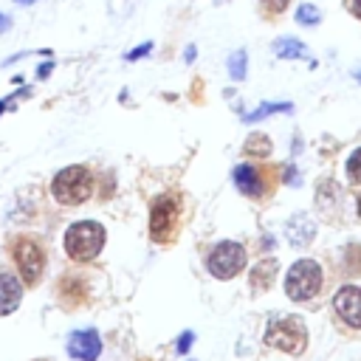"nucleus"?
<instances>
[{
  "label": "nucleus",
  "instance_id": "obj_1",
  "mask_svg": "<svg viewBox=\"0 0 361 361\" xmlns=\"http://www.w3.org/2000/svg\"><path fill=\"white\" fill-rule=\"evenodd\" d=\"M51 192H54V197H56L62 206H79V203H85V200L90 197V192H93V175H90L85 166H79V164L65 166V169H59V172L54 175Z\"/></svg>",
  "mask_w": 361,
  "mask_h": 361
},
{
  "label": "nucleus",
  "instance_id": "obj_2",
  "mask_svg": "<svg viewBox=\"0 0 361 361\" xmlns=\"http://www.w3.org/2000/svg\"><path fill=\"white\" fill-rule=\"evenodd\" d=\"M104 245V228L96 220H79L65 231V254L76 262H90Z\"/></svg>",
  "mask_w": 361,
  "mask_h": 361
},
{
  "label": "nucleus",
  "instance_id": "obj_3",
  "mask_svg": "<svg viewBox=\"0 0 361 361\" xmlns=\"http://www.w3.org/2000/svg\"><path fill=\"white\" fill-rule=\"evenodd\" d=\"M265 344L296 355L307 344V330H305L299 316H274L265 327Z\"/></svg>",
  "mask_w": 361,
  "mask_h": 361
},
{
  "label": "nucleus",
  "instance_id": "obj_4",
  "mask_svg": "<svg viewBox=\"0 0 361 361\" xmlns=\"http://www.w3.org/2000/svg\"><path fill=\"white\" fill-rule=\"evenodd\" d=\"M180 220V200L175 195H161L149 209V237L155 243H172Z\"/></svg>",
  "mask_w": 361,
  "mask_h": 361
},
{
  "label": "nucleus",
  "instance_id": "obj_5",
  "mask_svg": "<svg viewBox=\"0 0 361 361\" xmlns=\"http://www.w3.org/2000/svg\"><path fill=\"white\" fill-rule=\"evenodd\" d=\"M322 288V268L313 259H299L290 265L288 276H285V293L293 302H305L310 296H316Z\"/></svg>",
  "mask_w": 361,
  "mask_h": 361
},
{
  "label": "nucleus",
  "instance_id": "obj_6",
  "mask_svg": "<svg viewBox=\"0 0 361 361\" xmlns=\"http://www.w3.org/2000/svg\"><path fill=\"white\" fill-rule=\"evenodd\" d=\"M206 268L217 279H231V276H237L245 268V248L240 243H231V240L217 243L212 248L209 259H206Z\"/></svg>",
  "mask_w": 361,
  "mask_h": 361
},
{
  "label": "nucleus",
  "instance_id": "obj_7",
  "mask_svg": "<svg viewBox=\"0 0 361 361\" xmlns=\"http://www.w3.org/2000/svg\"><path fill=\"white\" fill-rule=\"evenodd\" d=\"M11 254H14V262L20 268L23 282L25 285H34L39 279L42 268H45V251H42L39 240L37 237H17Z\"/></svg>",
  "mask_w": 361,
  "mask_h": 361
},
{
  "label": "nucleus",
  "instance_id": "obj_8",
  "mask_svg": "<svg viewBox=\"0 0 361 361\" xmlns=\"http://www.w3.org/2000/svg\"><path fill=\"white\" fill-rule=\"evenodd\" d=\"M333 307H336V313L341 316L344 324L361 330V290H358L355 285L338 288V293H336V299H333Z\"/></svg>",
  "mask_w": 361,
  "mask_h": 361
},
{
  "label": "nucleus",
  "instance_id": "obj_9",
  "mask_svg": "<svg viewBox=\"0 0 361 361\" xmlns=\"http://www.w3.org/2000/svg\"><path fill=\"white\" fill-rule=\"evenodd\" d=\"M102 353V338L96 330H76L68 336V355L76 361H96Z\"/></svg>",
  "mask_w": 361,
  "mask_h": 361
},
{
  "label": "nucleus",
  "instance_id": "obj_10",
  "mask_svg": "<svg viewBox=\"0 0 361 361\" xmlns=\"http://www.w3.org/2000/svg\"><path fill=\"white\" fill-rule=\"evenodd\" d=\"M231 178H234V186H237L243 195H248V197H259V195L265 192L262 172H259L254 164H240V166H234Z\"/></svg>",
  "mask_w": 361,
  "mask_h": 361
},
{
  "label": "nucleus",
  "instance_id": "obj_11",
  "mask_svg": "<svg viewBox=\"0 0 361 361\" xmlns=\"http://www.w3.org/2000/svg\"><path fill=\"white\" fill-rule=\"evenodd\" d=\"M23 299V285L17 276H11L8 271H0V316H8L11 310H17Z\"/></svg>",
  "mask_w": 361,
  "mask_h": 361
},
{
  "label": "nucleus",
  "instance_id": "obj_12",
  "mask_svg": "<svg viewBox=\"0 0 361 361\" xmlns=\"http://www.w3.org/2000/svg\"><path fill=\"white\" fill-rule=\"evenodd\" d=\"M285 234H288L290 245H296V248H305V245L313 240V234H316V226H313V220H310L307 214H296V217H290V220H288V228H285Z\"/></svg>",
  "mask_w": 361,
  "mask_h": 361
},
{
  "label": "nucleus",
  "instance_id": "obj_13",
  "mask_svg": "<svg viewBox=\"0 0 361 361\" xmlns=\"http://www.w3.org/2000/svg\"><path fill=\"white\" fill-rule=\"evenodd\" d=\"M276 279V259H262L254 265V271L248 274V282L254 290H268Z\"/></svg>",
  "mask_w": 361,
  "mask_h": 361
},
{
  "label": "nucleus",
  "instance_id": "obj_14",
  "mask_svg": "<svg viewBox=\"0 0 361 361\" xmlns=\"http://www.w3.org/2000/svg\"><path fill=\"white\" fill-rule=\"evenodd\" d=\"M271 48L279 59H305L307 56V45L296 37H279V39L271 42Z\"/></svg>",
  "mask_w": 361,
  "mask_h": 361
},
{
  "label": "nucleus",
  "instance_id": "obj_15",
  "mask_svg": "<svg viewBox=\"0 0 361 361\" xmlns=\"http://www.w3.org/2000/svg\"><path fill=\"white\" fill-rule=\"evenodd\" d=\"M226 71H228V76H231L234 82H243L245 73H248V51H245V48L231 51V54L226 56Z\"/></svg>",
  "mask_w": 361,
  "mask_h": 361
},
{
  "label": "nucleus",
  "instance_id": "obj_16",
  "mask_svg": "<svg viewBox=\"0 0 361 361\" xmlns=\"http://www.w3.org/2000/svg\"><path fill=\"white\" fill-rule=\"evenodd\" d=\"M290 110H293L290 102H265V104H259L257 110L245 113L243 121H245V124H254V121H259V118H265V116H271V113H290Z\"/></svg>",
  "mask_w": 361,
  "mask_h": 361
},
{
  "label": "nucleus",
  "instance_id": "obj_17",
  "mask_svg": "<svg viewBox=\"0 0 361 361\" xmlns=\"http://www.w3.org/2000/svg\"><path fill=\"white\" fill-rule=\"evenodd\" d=\"M293 20H296L299 25H305V28H313V25L322 23V11H319L313 3H302V6L293 11Z\"/></svg>",
  "mask_w": 361,
  "mask_h": 361
},
{
  "label": "nucleus",
  "instance_id": "obj_18",
  "mask_svg": "<svg viewBox=\"0 0 361 361\" xmlns=\"http://www.w3.org/2000/svg\"><path fill=\"white\" fill-rule=\"evenodd\" d=\"M245 155H257V158H265L268 152H271V141L262 135V133H257V135H248V141H245Z\"/></svg>",
  "mask_w": 361,
  "mask_h": 361
},
{
  "label": "nucleus",
  "instance_id": "obj_19",
  "mask_svg": "<svg viewBox=\"0 0 361 361\" xmlns=\"http://www.w3.org/2000/svg\"><path fill=\"white\" fill-rule=\"evenodd\" d=\"M152 48H155V42H152V39H144V42H138L135 48L124 51V62H138V59L149 56V54H152Z\"/></svg>",
  "mask_w": 361,
  "mask_h": 361
},
{
  "label": "nucleus",
  "instance_id": "obj_20",
  "mask_svg": "<svg viewBox=\"0 0 361 361\" xmlns=\"http://www.w3.org/2000/svg\"><path fill=\"white\" fill-rule=\"evenodd\" d=\"M347 178L350 183H361V147L347 158Z\"/></svg>",
  "mask_w": 361,
  "mask_h": 361
},
{
  "label": "nucleus",
  "instance_id": "obj_21",
  "mask_svg": "<svg viewBox=\"0 0 361 361\" xmlns=\"http://www.w3.org/2000/svg\"><path fill=\"white\" fill-rule=\"evenodd\" d=\"M288 3L290 0H259V6H262L265 14H282L288 8Z\"/></svg>",
  "mask_w": 361,
  "mask_h": 361
},
{
  "label": "nucleus",
  "instance_id": "obj_22",
  "mask_svg": "<svg viewBox=\"0 0 361 361\" xmlns=\"http://www.w3.org/2000/svg\"><path fill=\"white\" fill-rule=\"evenodd\" d=\"M51 73H54V59L48 56L45 62H39V65H37V79H39V82H45Z\"/></svg>",
  "mask_w": 361,
  "mask_h": 361
},
{
  "label": "nucleus",
  "instance_id": "obj_23",
  "mask_svg": "<svg viewBox=\"0 0 361 361\" xmlns=\"http://www.w3.org/2000/svg\"><path fill=\"white\" fill-rule=\"evenodd\" d=\"M195 59H197V45H195V42H186V45H183V62L192 65Z\"/></svg>",
  "mask_w": 361,
  "mask_h": 361
},
{
  "label": "nucleus",
  "instance_id": "obj_24",
  "mask_svg": "<svg viewBox=\"0 0 361 361\" xmlns=\"http://www.w3.org/2000/svg\"><path fill=\"white\" fill-rule=\"evenodd\" d=\"M192 338H195V333H192V330H186V333L178 338V353H186V350L192 347Z\"/></svg>",
  "mask_w": 361,
  "mask_h": 361
},
{
  "label": "nucleus",
  "instance_id": "obj_25",
  "mask_svg": "<svg viewBox=\"0 0 361 361\" xmlns=\"http://www.w3.org/2000/svg\"><path fill=\"white\" fill-rule=\"evenodd\" d=\"M11 28H14V20H11V14L0 11V34H8Z\"/></svg>",
  "mask_w": 361,
  "mask_h": 361
},
{
  "label": "nucleus",
  "instance_id": "obj_26",
  "mask_svg": "<svg viewBox=\"0 0 361 361\" xmlns=\"http://www.w3.org/2000/svg\"><path fill=\"white\" fill-rule=\"evenodd\" d=\"M28 54H31V51H17V54H11V56H6V59H3L0 65H3V68H8V65H14V62H20V59H23V56H28Z\"/></svg>",
  "mask_w": 361,
  "mask_h": 361
},
{
  "label": "nucleus",
  "instance_id": "obj_27",
  "mask_svg": "<svg viewBox=\"0 0 361 361\" xmlns=\"http://www.w3.org/2000/svg\"><path fill=\"white\" fill-rule=\"evenodd\" d=\"M350 11H353V17L361 20V0H350Z\"/></svg>",
  "mask_w": 361,
  "mask_h": 361
},
{
  "label": "nucleus",
  "instance_id": "obj_28",
  "mask_svg": "<svg viewBox=\"0 0 361 361\" xmlns=\"http://www.w3.org/2000/svg\"><path fill=\"white\" fill-rule=\"evenodd\" d=\"M23 82H25V76H23V73H14V76H11V85H17V87H20Z\"/></svg>",
  "mask_w": 361,
  "mask_h": 361
},
{
  "label": "nucleus",
  "instance_id": "obj_29",
  "mask_svg": "<svg viewBox=\"0 0 361 361\" xmlns=\"http://www.w3.org/2000/svg\"><path fill=\"white\" fill-rule=\"evenodd\" d=\"M11 3H14V6H37L39 0H11Z\"/></svg>",
  "mask_w": 361,
  "mask_h": 361
},
{
  "label": "nucleus",
  "instance_id": "obj_30",
  "mask_svg": "<svg viewBox=\"0 0 361 361\" xmlns=\"http://www.w3.org/2000/svg\"><path fill=\"white\" fill-rule=\"evenodd\" d=\"M355 79H358V82H361V71H358V73H355Z\"/></svg>",
  "mask_w": 361,
  "mask_h": 361
},
{
  "label": "nucleus",
  "instance_id": "obj_31",
  "mask_svg": "<svg viewBox=\"0 0 361 361\" xmlns=\"http://www.w3.org/2000/svg\"><path fill=\"white\" fill-rule=\"evenodd\" d=\"M358 214H361V197H358Z\"/></svg>",
  "mask_w": 361,
  "mask_h": 361
},
{
  "label": "nucleus",
  "instance_id": "obj_32",
  "mask_svg": "<svg viewBox=\"0 0 361 361\" xmlns=\"http://www.w3.org/2000/svg\"><path fill=\"white\" fill-rule=\"evenodd\" d=\"M214 3H220V0H214Z\"/></svg>",
  "mask_w": 361,
  "mask_h": 361
}]
</instances>
